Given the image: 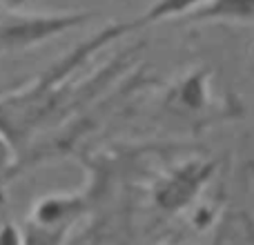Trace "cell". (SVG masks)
I'll return each mask as SVG.
<instances>
[{
    "mask_svg": "<svg viewBox=\"0 0 254 245\" xmlns=\"http://www.w3.org/2000/svg\"><path fill=\"white\" fill-rule=\"evenodd\" d=\"M96 13L92 11H56L34 13L20 9H0V56L38 47L71 29L85 27Z\"/></svg>",
    "mask_w": 254,
    "mask_h": 245,
    "instance_id": "6da1fadb",
    "label": "cell"
},
{
    "mask_svg": "<svg viewBox=\"0 0 254 245\" xmlns=\"http://www.w3.org/2000/svg\"><path fill=\"white\" fill-rule=\"evenodd\" d=\"M212 174V165L207 163H188L183 167H176L172 174H167L154 189V201L163 210H181L188 205L201 185Z\"/></svg>",
    "mask_w": 254,
    "mask_h": 245,
    "instance_id": "7a4b0ae2",
    "label": "cell"
},
{
    "mask_svg": "<svg viewBox=\"0 0 254 245\" xmlns=\"http://www.w3.org/2000/svg\"><path fill=\"white\" fill-rule=\"evenodd\" d=\"M87 210L89 201L85 192L47 194L31 205L29 219L49 228H74L87 214Z\"/></svg>",
    "mask_w": 254,
    "mask_h": 245,
    "instance_id": "3957f363",
    "label": "cell"
},
{
    "mask_svg": "<svg viewBox=\"0 0 254 245\" xmlns=\"http://www.w3.org/2000/svg\"><path fill=\"white\" fill-rule=\"evenodd\" d=\"M183 18L190 22H254V0H205Z\"/></svg>",
    "mask_w": 254,
    "mask_h": 245,
    "instance_id": "277c9868",
    "label": "cell"
},
{
    "mask_svg": "<svg viewBox=\"0 0 254 245\" xmlns=\"http://www.w3.org/2000/svg\"><path fill=\"white\" fill-rule=\"evenodd\" d=\"M174 101L185 110H203L207 103V71L194 69L174 87Z\"/></svg>",
    "mask_w": 254,
    "mask_h": 245,
    "instance_id": "5b68a950",
    "label": "cell"
},
{
    "mask_svg": "<svg viewBox=\"0 0 254 245\" xmlns=\"http://www.w3.org/2000/svg\"><path fill=\"white\" fill-rule=\"evenodd\" d=\"M22 230V245H67L71 228H49L36 221L27 219L20 225Z\"/></svg>",
    "mask_w": 254,
    "mask_h": 245,
    "instance_id": "8992f818",
    "label": "cell"
},
{
    "mask_svg": "<svg viewBox=\"0 0 254 245\" xmlns=\"http://www.w3.org/2000/svg\"><path fill=\"white\" fill-rule=\"evenodd\" d=\"M16 170V145L0 125V205L7 201V185Z\"/></svg>",
    "mask_w": 254,
    "mask_h": 245,
    "instance_id": "52a82bcc",
    "label": "cell"
},
{
    "mask_svg": "<svg viewBox=\"0 0 254 245\" xmlns=\"http://www.w3.org/2000/svg\"><path fill=\"white\" fill-rule=\"evenodd\" d=\"M0 245H22V230L11 221L0 223Z\"/></svg>",
    "mask_w": 254,
    "mask_h": 245,
    "instance_id": "ba28073f",
    "label": "cell"
},
{
    "mask_svg": "<svg viewBox=\"0 0 254 245\" xmlns=\"http://www.w3.org/2000/svg\"><path fill=\"white\" fill-rule=\"evenodd\" d=\"M25 83H27V80H18V83L13 80V83H11V85H7V87H0V98L7 96V94H11V92H16V89H18V87H22Z\"/></svg>",
    "mask_w": 254,
    "mask_h": 245,
    "instance_id": "9c48e42d",
    "label": "cell"
},
{
    "mask_svg": "<svg viewBox=\"0 0 254 245\" xmlns=\"http://www.w3.org/2000/svg\"><path fill=\"white\" fill-rule=\"evenodd\" d=\"M27 2H29V0H7V4H9V7H16V9L25 7Z\"/></svg>",
    "mask_w": 254,
    "mask_h": 245,
    "instance_id": "30bf717a",
    "label": "cell"
},
{
    "mask_svg": "<svg viewBox=\"0 0 254 245\" xmlns=\"http://www.w3.org/2000/svg\"><path fill=\"white\" fill-rule=\"evenodd\" d=\"M0 9H2V0H0Z\"/></svg>",
    "mask_w": 254,
    "mask_h": 245,
    "instance_id": "8fae6325",
    "label": "cell"
}]
</instances>
